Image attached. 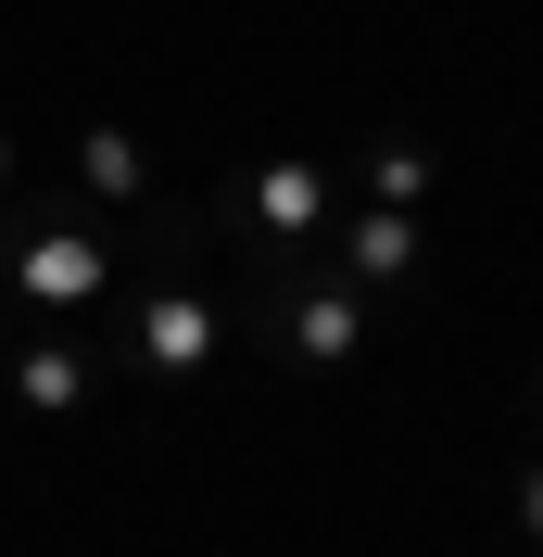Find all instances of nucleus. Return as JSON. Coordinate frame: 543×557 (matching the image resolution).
<instances>
[{
	"label": "nucleus",
	"instance_id": "obj_1",
	"mask_svg": "<svg viewBox=\"0 0 543 557\" xmlns=\"http://www.w3.org/2000/svg\"><path fill=\"white\" fill-rule=\"evenodd\" d=\"M102 267H114V253L89 242V228H38L13 278H26V305H89V292H102Z\"/></svg>",
	"mask_w": 543,
	"mask_h": 557
},
{
	"label": "nucleus",
	"instance_id": "obj_2",
	"mask_svg": "<svg viewBox=\"0 0 543 557\" xmlns=\"http://www.w3.org/2000/svg\"><path fill=\"white\" fill-rule=\"evenodd\" d=\"M203 355H215V305L203 292H165V305L139 317V368H152V381H190Z\"/></svg>",
	"mask_w": 543,
	"mask_h": 557
},
{
	"label": "nucleus",
	"instance_id": "obj_3",
	"mask_svg": "<svg viewBox=\"0 0 543 557\" xmlns=\"http://www.w3.org/2000/svg\"><path fill=\"white\" fill-rule=\"evenodd\" d=\"M253 215H266V242H316V215H329L316 165H266V177H253Z\"/></svg>",
	"mask_w": 543,
	"mask_h": 557
},
{
	"label": "nucleus",
	"instance_id": "obj_4",
	"mask_svg": "<svg viewBox=\"0 0 543 557\" xmlns=\"http://www.w3.org/2000/svg\"><path fill=\"white\" fill-rule=\"evenodd\" d=\"M341 267H354V278H405V267H417V228H405V203L354 215V228H341Z\"/></svg>",
	"mask_w": 543,
	"mask_h": 557
},
{
	"label": "nucleus",
	"instance_id": "obj_5",
	"mask_svg": "<svg viewBox=\"0 0 543 557\" xmlns=\"http://www.w3.org/2000/svg\"><path fill=\"white\" fill-rule=\"evenodd\" d=\"M354 343H367V317L341 305V292H316V305H291V355H316V368H341Z\"/></svg>",
	"mask_w": 543,
	"mask_h": 557
},
{
	"label": "nucleus",
	"instance_id": "obj_6",
	"mask_svg": "<svg viewBox=\"0 0 543 557\" xmlns=\"http://www.w3.org/2000/svg\"><path fill=\"white\" fill-rule=\"evenodd\" d=\"M76 177H89L102 203H127V190H139V139L127 127H89V139H76Z\"/></svg>",
	"mask_w": 543,
	"mask_h": 557
},
{
	"label": "nucleus",
	"instance_id": "obj_7",
	"mask_svg": "<svg viewBox=\"0 0 543 557\" xmlns=\"http://www.w3.org/2000/svg\"><path fill=\"white\" fill-rule=\"evenodd\" d=\"M76 393H89V355H76V343H51V355H26V406H38V418H64Z\"/></svg>",
	"mask_w": 543,
	"mask_h": 557
},
{
	"label": "nucleus",
	"instance_id": "obj_8",
	"mask_svg": "<svg viewBox=\"0 0 543 557\" xmlns=\"http://www.w3.org/2000/svg\"><path fill=\"white\" fill-rule=\"evenodd\" d=\"M367 177H379V203H417L430 190V152H367Z\"/></svg>",
	"mask_w": 543,
	"mask_h": 557
},
{
	"label": "nucleus",
	"instance_id": "obj_9",
	"mask_svg": "<svg viewBox=\"0 0 543 557\" xmlns=\"http://www.w3.org/2000/svg\"><path fill=\"white\" fill-rule=\"evenodd\" d=\"M518 532H531V545H543V469H531V482H518Z\"/></svg>",
	"mask_w": 543,
	"mask_h": 557
},
{
	"label": "nucleus",
	"instance_id": "obj_10",
	"mask_svg": "<svg viewBox=\"0 0 543 557\" xmlns=\"http://www.w3.org/2000/svg\"><path fill=\"white\" fill-rule=\"evenodd\" d=\"M0 190H13V127H0Z\"/></svg>",
	"mask_w": 543,
	"mask_h": 557
}]
</instances>
